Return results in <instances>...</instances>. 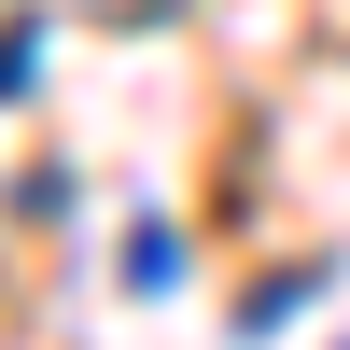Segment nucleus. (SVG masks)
<instances>
[{"label":"nucleus","instance_id":"3","mask_svg":"<svg viewBox=\"0 0 350 350\" xmlns=\"http://www.w3.org/2000/svg\"><path fill=\"white\" fill-rule=\"evenodd\" d=\"M28 70H42V28H14V42H0V98H28Z\"/></svg>","mask_w":350,"mask_h":350},{"label":"nucleus","instance_id":"1","mask_svg":"<svg viewBox=\"0 0 350 350\" xmlns=\"http://www.w3.org/2000/svg\"><path fill=\"white\" fill-rule=\"evenodd\" d=\"M168 267H183V239L168 224H126V295H168Z\"/></svg>","mask_w":350,"mask_h":350},{"label":"nucleus","instance_id":"2","mask_svg":"<svg viewBox=\"0 0 350 350\" xmlns=\"http://www.w3.org/2000/svg\"><path fill=\"white\" fill-rule=\"evenodd\" d=\"M308 295H323V267H308V280H267V295H252V308H239V336H280V323H295V308H308Z\"/></svg>","mask_w":350,"mask_h":350}]
</instances>
